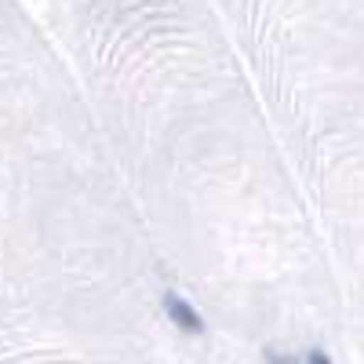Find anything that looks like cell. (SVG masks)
Returning a JSON list of instances; mask_svg holds the SVG:
<instances>
[{
  "instance_id": "1",
  "label": "cell",
  "mask_w": 364,
  "mask_h": 364,
  "mask_svg": "<svg viewBox=\"0 0 364 364\" xmlns=\"http://www.w3.org/2000/svg\"><path fill=\"white\" fill-rule=\"evenodd\" d=\"M164 310H168L171 324H178L182 331H190V336H200V331H204V317H200L182 295L168 291V295H164Z\"/></svg>"
},
{
  "instance_id": "2",
  "label": "cell",
  "mask_w": 364,
  "mask_h": 364,
  "mask_svg": "<svg viewBox=\"0 0 364 364\" xmlns=\"http://www.w3.org/2000/svg\"><path fill=\"white\" fill-rule=\"evenodd\" d=\"M262 360H266V364H299L295 357H288V353H281V350H262Z\"/></svg>"
},
{
  "instance_id": "3",
  "label": "cell",
  "mask_w": 364,
  "mask_h": 364,
  "mask_svg": "<svg viewBox=\"0 0 364 364\" xmlns=\"http://www.w3.org/2000/svg\"><path fill=\"white\" fill-rule=\"evenodd\" d=\"M306 364H331V357H328L324 350H310V353H306Z\"/></svg>"
}]
</instances>
